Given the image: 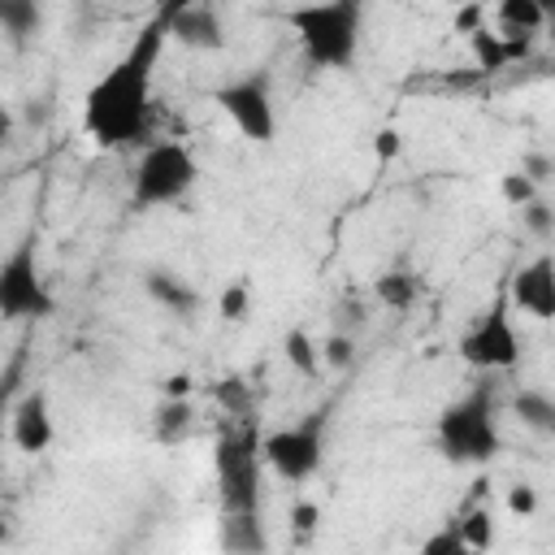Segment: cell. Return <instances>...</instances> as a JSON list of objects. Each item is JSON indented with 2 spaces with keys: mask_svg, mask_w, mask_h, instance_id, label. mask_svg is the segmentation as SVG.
Returning <instances> with one entry per match:
<instances>
[{
  "mask_svg": "<svg viewBox=\"0 0 555 555\" xmlns=\"http://www.w3.org/2000/svg\"><path fill=\"white\" fill-rule=\"evenodd\" d=\"M169 26L160 17H152L134 43L126 48V56L104 69V78L91 82L87 100H82V130L95 147H130V143H147L152 134V78H156V61L165 52Z\"/></svg>",
  "mask_w": 555,
  "mask_h": 555,
  "instance_id": "cell-1",
  "label": "cell"
},
{
  "mask_svg": "<svg viewBox=\"0 0 555 555\" xmlns=\"http://www.w3.org/2000/svg\"><path fill=\"white\" fill-rule=\"evenodd\" d=\"M286 26L312 69L351 74L364 39V0H308L286 9Z\"/></svg>",
  "mask_w": 555,
  "mask_h": 555,
  "instance_id": "cell-2",
  "label": "cell"
},
{
  "mask_svg": "<svg viewBox=\"0 0 555 555\" xmlns=\"http://www.w3.org/2000/svg\"><path fill=\"white\" fill-rule=\"evenodd\" d=\"M434 438H438L442 460H451V464H490L503 451L494 390L477 386V390L460 395L455 403H447L434 421Z\"/></svg>",
  "mask_w": 555,
  "mask_h": 555,
  "instance_id": "cell-3",
  "label": "cell"
},
{
  "mask_svg": "<svg viewBox=\"0 0 555 555\" xmlns=\"http://www.w3.org/2000/svg\"><path fill=\"white\" fill-rule=\"evenodd\" d=\"M212 468H217V490H221V507L225 516L238 512H260V473L264 451H260V429L256 421H238L234 429H225L212 447Z\"/></svg>",
  "mask_w": 555,
  "mask_h": 555,
  "instance_id": "cell-4",
  "label": "cell"
},
{
  "mask_svg": "<svg viewBox=\"0 0 555 555\" xmlns=\"http://www.w3.org/2000/svg\"><path fill=\"white\" fill-rule=\"evenodd\" d=\"M199 178V165L182 139H156L143 147L134 178H130V204L134 208H165L191 195Z\"/></svg>",
  "mask_w": 555,
  "mask_h": 555,
  "instance_id": "cell-5",
  "label": "cell"
},
{
  "mask_svg": "<svg viewBox=\"0 0 555 555\" xmlns=\"http://www.w3.org/2000/svg\"><path fill=\"white\" fill-rule=\"evenodd\" d=\"M56 312V295L48 291L35 256V238H22L0 260V317L4 321H43Z\"/></svg>",
  "mask_w": 555,
  "mask_h": 555,
  "instance_id": "cell-6",
  "label": "cell"
},
{
  "mask_svg": "<svg viewBox=\"0 0 555 555\" xmlns=\"http://www.w3.org/2000/svg\"><path fill=\"white\" fill-rule=\"evenodd\" d=\"M460 360L481 369V373H499L512 369L520 360V334L512 321V299L499 295L464 334H460Z\"/></svg>",
  "mask_w": 555,
  "mask_h": 555,
  "instance_id": "cell-7",
  "label": "cell"
},
{
  "mask_svg": "<svg viewBox=\"0 0 555 555\" xmlns=\"http://www.w3.org/2000/svg\"><path fill=\"white\" fill-rule=\"evenodd\" d=\"M212 104L230 117V126L251 139V143H273L278 134V113H273V95H269V74H247L234 78L225 87L212 91Z\"/></svg>",
  "mask_w": 555,
  "mask_h": 555,
  "instance_id": "cell-8",
  "label": "cell"
},
{
  "mask_svg": "<svg viewBox=\"0 0 555 555\" xmlns=\"http://www.w3.org/2000/svg\"><path fill=\"white\" fill-rule=\"evenodd\" d=\"M260 451H264V464L282 481H295L299 486V481L317 477V468H321V455H325L321 421H299V425L269 429V434H260Z\"/></svg>",
  "mask_w": 555,
  "mask_h": 555,
  "instance_id": "cell-9",
  "label": "cell"
},
{
  "mask_svg": "<svg viewBox=\"0 0 555 555\" xmlns=\"http://www.w3.org/2000/svg\"><path fill=\"white\" fill-rule=\"evenodd\" d=\"M507 299L516 312L533 321H555V256L542 251L529 264H520L507 282Z\"/></svg>",
  "mask_w": 555,
  "mask_h": 555,
  "instance_id": "cell-10",
  "label": "cell"
},
{
  "mask_svg": "<svg viewBox=\"0 0 555 555\" xmlns=\"http://www.w3.org/2000/svg\"><path fill=\"white\" fill-rule=\"evenodd\" d=\"M9 438L17 451L26 455H43L56 438V425H52V408H48V395L43 390H30L13 403V416H9Z\"/></svg>",
  "mask_w": 555,
  "mask_h": 555,
  "instance_id": "cell-11",
  "label": "cell"
},
{
  "mask_svg": "<svg viewBox=\"0 0 555 555\" xmlns=\"http://www.w3.org/2000/svg\"><path fill=\"white\" fill-rule=\"evenodd\" d=\"M169 26V39L173 43H182V48H191V52H221L225 48V26H221V13L212 9V4H191V9H182L173 22H165Z\"/></svg>",
  "mask_w": 555,
  "mask_h": 555,
  "instance_id": "cell-12",
  "label": "cell"
},
{
  "mask_svg": "<svg viewBox=\"0 0 555 555\" xmlns=\"http://www.w3.org/2000/svg\"><path fill=\"white\" fill-rule=\"evenodd\" d=\"M143 295L156 304V308H165V312H173V317H182V321H191L195 312H199V291L182 278V273H169V269H147L143 273Z\"/></svg>",
  "mask_w": 555,
  "mask_h": 555,
  "instance_id": "cell-13",
  "label": "cell"
},
{
  "mask_svg": "<svg viewBox=\"0 0 555 555\" xmlns=\"http://www.w3.org/2000/svg\"><path fill=\"white\" fill-rule=\"evenodd\" d=\"M512 416L525 429H533L542 438H555V395H546V390H516L512 395Z\"/></svg>",
  "mask_w": 555,
  "mask_h": 555,
  "instance_id": "cell-14",
  "label": "cell"
},
{
  "mask_svg": "<svg viewBox=\"0 0 555 555\" xmlns=\"http://www.w3.org/2000/svg\"><path fill=\"white\" fill-rule=\"evenodd\" d=\"M373 295H377L386 308H395V312H408V308L421 299V278H416L412 269H390V273H377V282H373Z\"/></svg>",
  "mask_w": 555,
  "mask_h": 555,
  "instance_id": "cell-15",
  "label": "cell"
},
{
  "mask_svg": "<svg viewBox=\"0 0 555 555\" xmlns=\"http://www.w3.org/2000/svg\"><path fill=\"white\" fill-rule=\"evenodd\" d=\"M0 26L13 43H26L30 35H39L43 26V9L39 0H0Z\"/></svg>",
  "mask_w": 555,
  "mask_h": 555,
  "instance_id": "cell-16",
  "label": "cell"
},
{
  "mask_svg": "<svg viewBox=\"0 0 555 555\" xmlns=\"http://www.w3.org/2000/svg\"><path fill=\"white\" fill-rule=\"evenodd\" d=\"M282 356L291 360V369H295L299 377H317L321 364H325V351H321V343H312L308 330H286V338H282Z\"/></svg>",
  "mask_w": 555,
  "mask_h": 555,
  "instance_id": "cell-17",
  "label": "cell"
},
{
  "mask_svg": "<svg viewBox=\"0 0 555 555\" xmlns=\"http://www.w3.org/2000/svg\"><path fill=\"white\" fill-rule=\"evenodd\" d=\"M191 425H195V408L186 399H169L165 395V403L156 408V438L160 442H178V438H186Z\"/></svg>",
  "mask_w": 555,
  "mask_h": 555,
  "instance_id": "cell-18",
  "label": "cell"
},
{
  "mask_svg": "<svg viewBox=\"0 0 555 555\" xmlns=\"http://www.w3.org/2000/svg\"><path fill=\"white\" fill-rule=\"evenodd\" d=\"M221 546H225V551H264V533H260V520H256V512H238V516H225V533H221Z\"/></svg>",
  "mask_w": 555,
  "mask_h": 555,
  "instance_id": "cell-19",
  "label": "cell"
},
{
  "mask_svg": "<svg viewBox=\"0 0 555 555\" xmlns=\"http://www.w3.org/2000/svg\"><path fill=\"white\" fill-rule=\"evenodd\" d=\"M494 13H499V26H503V30L538 35V30L546 26V17H542L538 0H499V4H494Z\"/></svg>",
  "mask_w": 555,
  "mask_h": 555,
  "instance_id": "cell-20",
  "label": "cell"
},
{
  "mask_svg": "<svg viewBox=\"0 0 555 555\" xmlns=\"http://www.w3.org/2000/svg\"><path fill=\"white\" fill-rule=\"evenodd\" d=\"M460 538H464V546L468 551H486V546H494V516H490V507H468L464 512V520H460Z\"/></svg>",
  "mask_w": 555,
  "mask_h": 555,
  "instance_id": "cell-21",
  "label": "cell"
},
{
  "mask_svg": "<svg viewBox=\"0 0 555 555\" xmlns=\"http://www.w3.org/2000/svg\"><path fill=\"white\" fill-rule=\"evenodd\" d=\"M217 312H221V321H247L251 317V286L238 278V282H225L221 286V295H217Z\"/></svg>",
  "mask_w": 555,
  "mask_h": 555,
  "instance_id": "cell-22",
  "label": "cell"
},
{
  "mask_svg": "<svg viewBox=\"0 0 555 555\" xmlns=\"http://www.w3.org/2000/svg\"><path fill=\"white\" fill-rule=\"evenodd\" d=\"M212 395H217V403H221V408H230V416H238V421H251V395H247L243 377H221Z\"/></svg>",
  "mask_w": 555,
  "mask_h": 555,
  "instance_id": "cell-23",
  "label": "cell"
},
{
  "mask_svg": "<svg viewBox=\"0 0 555 555\" xmlns=\"http://www.w3.org/2000/svg\"><path fill=\"white\" fill-rule=\"evenodd\" d=\"M499 195H503L512 208H525L529 199H538V182H533L525 169H512V173L499 178Z\"/></svg>",
  "mask_w": 555,
  "mask_h": 555,
  "instance_id": "cell-24",
  "label": "cell"
},
{
  "mask_svg": "<svg viewBox=\"0 0 555 555\" xmlns=\"http://www.w3.org/2000/svg\"><path fill=\"white\" fill-rule=\"evenodd\" d=\"M520 221H525V230L538 234V238H551V234H555V208H551L542 195L520 208Z\"/></svg>",
  "mask_w": 555,
  "mask_h": 555,
  "instance_id": "cell-25",
  "label": "cell"
},
{
  "mask_svg": "<svg viewBox=\"0 0 555 555\" xmlns=\"http://www.w3.org/2000/svg\"><path fill=\"white\" fill-rule=\"evenodd\" d=\"M321 351H325V364H334V369H347V364L356 360V343H351L347 334H330V338L321 343Z\"/></svg>",
  "mask_w": 555,
  "mask_h": 555,
  "instance_id": "cell-26",
  "label": "cell"
},
{
  "mask_svg": "<svg viewBox=\"0 0 555 555\" xmlns=\"http://www.w3.org/2000/svg\"><path fill=\"white\" fill-rule=\"evenodd\" d=\"M507 512H512V516H520V520H529V516L538 512V490H533V486H525V481H520V486H512V490H507Z\"/></svg>",
  "mask_w": 555,
  "mask_h": 555,
  "instance_id": "cell-27",
  "label": "cell"
},
{
  "mask_svg": "<svg viewBox=\"0 0 555 555\" xmlns=\"http://www.w3.org/2000/svg\"><path fill=\"white\" fill-rule=\"evenodd\" d=\"M421 551H425V555H455V551H468V546H464V538H460V525H455V529L447 525L442 533L425 538V546H421Z\"/></svg>",
  "mask_w": 555,
  "mask_h": 555,
  "instance_id": "cell-28",
  "label": "cell"
},
{
  "mask_svg": "<svg viewBox=\"0 0 555 555\" xmlns=\"http://www.w3.org/2000/svg\"><path fill=\"white\" fill-rule=\"evenodd\" d=\"M399 147H403L399 130H390V126H386V130H377V134H373V156H377V160H395V156H399Z\"/></svg>",
  "mask_w": 555,
  "mask_h": 555,
  "instance_id": "cell-29",
  "label": "cell"
},
{
  "mask_svg": "<svg viewBox=\"0 0 555 555\" xmlns=\"http://www.w3.org/2000/svg\"><path fill=\"white\" fill-rule=\"evenodd\" d=\"M520 169H525L533 182H546V178L555 173V160H551V156H542V152H529V156L520 160Z\"/></svg>",
  "mask_w": 555,
  "mask_h": 555,
  "instance_id": "cell-30",
  "label": "cell"
},
{
  "mask_svg": "<svg viewBox=\"0 0 555 555\" xmlns=\"http://www.w3.org/2000/svg\"><path fill=\"white\" fill-rule=\"evenodd\" d=\"M291 520H295V529H299V533H308V529H317V520H321V507H317V503H295Z\"/></svg>",
  "mask_w": 555,
  "mask_h": 555,
  "instance_id": "cell-31",
  "label": "cell"
},
{
  "mask_svg": "<svg viewBox=\"0 0 555 555\" xmlns=\"http://www.w3.org/2000/svg\"><path fill=\"white\" fill-rule=\"evenodd\" d=\"M191 4H199V0H156V13L152 17H160V22H173L182 9H191ZM208 4V0H204Z\"/></svg>",
  "mask_w": 555,
  "mask_h": 555,
  "instance_id": "cell-32",
  "label": "cell"
},
{
  "mask_svg": "<svg viewBox=\"0 0 555 555\" xmlns=\"http://www.w3.org/2000/svg\"><path fill=\"white\" fill-rule=\"evenodd\" d=\"M477 22H481V4H468V9H460V17H455V30L473 35V30H477Z\"/></svg>",
  "mask_w": 555,
  "mask_h": 555,
  "instance_id": "cell-33",
  "label": "cell"
},
{
  "mask_svg": "<svg viewBox=\"0 0 555 555\" xmlns=\"http://www.w3.org/2000/svg\"><path fill=\"white\" fill-rule=\"evenodd\" d=\"M186 390H191V377H186V373L165 377V395H169V399H186Z\"/></svg>",
  "mask_w": 555,
  "mask_h": 555,
  "instance_id": "cell-34",
  "label": "cell"
},
{
  "mask_svg": "<svg viewBox=\"0 0 555 555\" xmlns=\"http://www.w3.org/2000/svg\"><path fill=\"white\" fill-rule=\"evenodd\" d=\"M538 9H542L546 22H555V0H538Z\"/></svg>",
  "mask_w": 555,
  "mask_h": 555,
  "instance_id": "cell-35",
  "label": "cell"
},
{
  "mask_svg": "<svg viewBox=\"0 0 555 555\" xmlns=\"http://www.w3.org/2000/svg\"><path fill=\"white\" fill-rule=\"evenodd\" d=\"M546 35H551V43H555V22H546Z\"/></svg>",
  "mask_w": 555,
  "mask_h": 555,
  "instance_id": "cell-36",
  "label": "cell"
}]
</instances>
